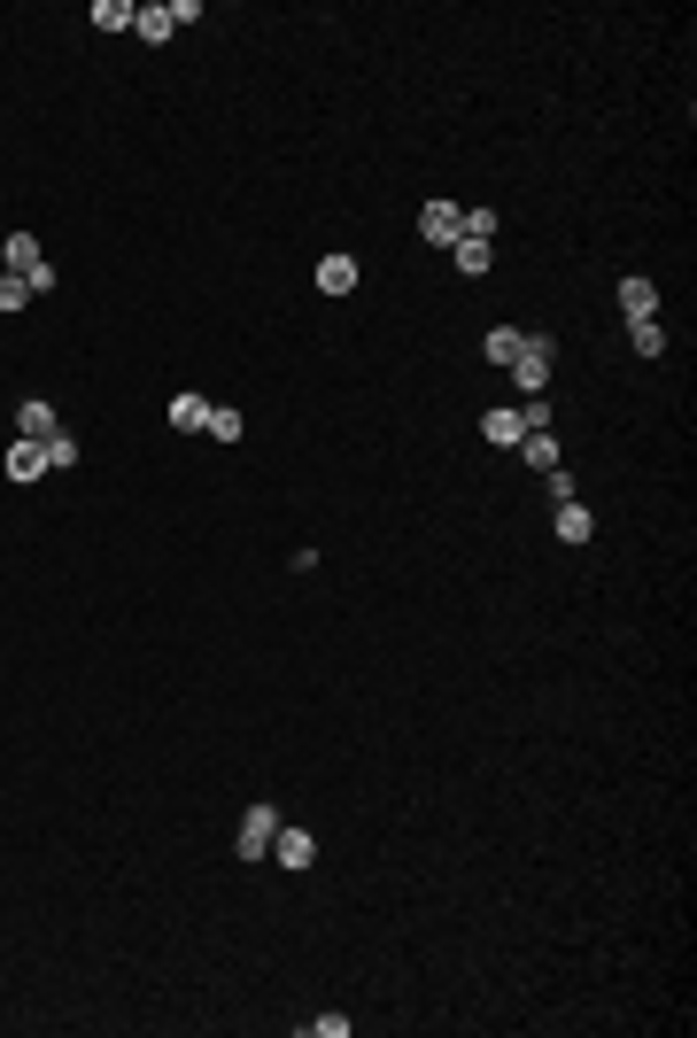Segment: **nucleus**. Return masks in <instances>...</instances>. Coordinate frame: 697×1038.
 I'll list each match as a JSON object with an SVG mask.
<instances>
[{
	"instance_id": "f257e3e1",
	"label": "nucleus",
	"mask_w": 697,
	"mask_h": 1038,
	"mask_svg": "<svg viewBox=\"0 0 697 1038\" xmlns=\"http://www.w3.org/2000/svg\"><path fill=\"white\" fill-rule=\"evenodd\" d=\"M551 373H558V365H551V341H543V333H528V341H519V357H511L519 396H543V388H551Z\"/></svg>"
},
{
	"instance_id": "f03ea898",
	"label": "nucleus",
	"mask_w": 697,
	"mask_h": 1038,
	"mask_svg": "<svg viewBox=\"0 0 697 1038\" xmlns=\"http://www.w3.org/2000/svg\"><path fill=\"white\" fill-rule=\"evenodd\" d=\"M272 837H280V806H248V814H240L233 852H240V860H264V852H272Z\"/></svg>"
},
{
	"instance_id": "7ed1b4c3",
	"label": "nucleus",
	"mask_w": 697,
	"mask_h": 1038,
	"mask_svg": "<svg viewBox=\"0 0 697 1038\" xmlns=\"http://www.w3.org/2000/svg\"><path fill=\"white\" fill-rule=\"evenodd\" d=\"M458 233H465V210H458V202H426V210H418V240H426V248H458Z\"/></svg>"
},
{
	"instance_id": "20e7f679",
	"label": "nucleus",
	"mask_w": 697,
	"mask_h": 1038,
	"mask_svg": "<svg viewBox=\"0 0 697 1038\" xmlns=\"http://www.w3.org/2000/svg\"><path fill=\"white\" fill-rule=\"evenodd\" d=\"M16 435H24V443H55V435H62V418H55L47 396H24V403H16Z\"/></svg>"
},
{
	"instance_id": "39448f33",
	"label": "nucleus",
	"mask_w": 697,
	"mask_h": 1038,
	"mask_svg": "<svg viewBox=\"0 0 697 1038\" xmlns=\"http://www.w3.org/2000/svg\"><path fill=\"white\" fill-rule=\"evenodd\" d=\"M621 318H628V326L659 318V287H651L643 272H621Z\"/></svg>"
},
{
	"instance_id": "423d86ee",
	"label": "nucleus",
	"mask_w": 697,
	"mask_h": 1038,
	"mask_svg": "<svg viewBox=\"0 0 697 1038\" xmlns=\"http://www.w3.org/2000/svg\"><path fill=\"white\" fill-rule=\"evenodd\" d=\"M272 860H280V869H295V876H303L310 860H318V837H310V829H287V822H280V837H272Z\"/></svg>"
},
{
	"instance_id": "0eeeda50",
	"label": "nucleus",
	"mask_w": 697,
	"mask_h": 1038,
	"mask_svg": "<svg viewBox=\"0 0 697 1038\" xmlns=\"http://www.w3.org/2000/svg\"><path fill=\"white\" fill-rule=\"evenodd\" d=\"M519 435H528V426H519V403H496V411L481 418V443H488V450H519Z\"/></svg>"
},
{
	"instance_id": "6e6552de",
	"label": "nucleus",
	"mask_w": 697,
	"mask_h": 1038,
	"mask_svg": "<svg viewBox=\"0 0 697 1038\" xmlns=\"http://www.w3.org/2000/svg\"><path fill=\"white\" fill-rule=\"evenodd\" d=\"M551 528H558V543H589L596 535V511L574 496V504H551Z\"/></svg>"
},
{
	"instance_id": "1a4fd4ad",
	"label": "nucleus",
	"mask_w": 697,
	"mask_h": 1038,
	"mask_svg": "<svg viewBox=\"0 0 697 1038\" xmlns=\"http://www.w3.org/2000/svg\"><path fill=\"white\" fill-rule=\"evenodd\" d=\"M357 280H365L357 256H341V248H333V256H318V287H326V295H349Z\"/></svg>"
},
{
	"instance_id": "9d476101",
	"label": "nucleus",
	"mask_w": 697,
	"mask_h": 1038,
	"mask_svg": "<svg viewBox=\"0 0 697 1038\" xmlns=\"http://www.w3.org/2000/svg\"><path fill=\"white\" fill-rule=\"evenodd\" d=\"M0 264H9L16 280H32V272L47 264V256H39V240H32V233H9V240H0Z\"/></svg>"
},
{
	"instance_id": "9b49d317",
	"label": "nucleus",
	"mask_w": 697,
	"mask_h": 1038,
	"mask_svg": "<svg viewBox=\"0 0 697 1038\" xmlns=\"http://www.w3.org/2000/svg\"><path fill=\"white\" fill-rule=\"evenodd\" d=\"M39 473H47V450H39V443H24V435H16V443H9V481H16V488H24V481H39Z\"/></svg>"
},
{
	"instance_id": "f8f14e48",
	"label": "nucleus",
	"mask_w": 697,
	"mask_h": 1038,
	"mask_svg": "<svg viewBox=\"0 0 697 1038\" xmlns=\"http://www.w3.org/2000/svg\"><path fill=\"white\" fill-rule=\"evenodd\" d=\"M519 341H528V333H519V326H488V333H481V357L511 373V357H519Z\"/></svg>"
},
{
	"instance_id": "ddd939ff",
	"label": "nucleus",
	"mask_w": 697,
	"mask_h": 1038,
	"mask_svg": "<svg viewBox=\"0 0 697 1038\" xmlns=\"http://www.w3.org/2000/svg\"><path fill=\"white\" fill-rule=\"evenodd\" d=\"M170 426H179V435H202L210 426V396H170Z\"/></svg>"
},
{
	"instance_id": "4468645a",
	"label": "nucleus",
	"mask_w": 697,
	"mask_h": 1038,
	"mask_svg": "<svg viewBox=\"0 0 697 1038\" xmlns=\"http://www.w3.org/2000/svg\"><path fill=\"white\" fill-rule=\"evenodd\" d=\"M450 256H458V272H465V280H481V272H488V256H496V240H473V233H458V248H450Z\"/></svg>"
},
{
	"instance_id": "2eb2a0df",
	"label": "nucleus",
	"mask_w": 697,
	"mask_h": 1038,
	"mask_svg": "<svg viewBox=\"0 0 697 1038\" xmlns=\"http://www.w3.org/2000/svg\"><path fill=\"white\" fill-rule=\"evenodd\" d=\"M519 458H528L535 473H558V435L543 426V435H519Z\"/></svg>"
},
{
	"instance_id": "dca6fc26",
	"label": "nucleus",
	"mask_w": 697,
	"mask_h": 1038,
	"mask_svg": "<svg viewBox=\"0 0 697 1038\" xmlns=\"http://www.w3.org/2000/svg\"><path fill=\"white\" fill-rule=\"evenodd\" d=\"M132 32H140L147 47H163L170 32H179V24H170V9H163V0H155V9H132Z\"/></svg>"
},
{
	"instance_id": "f3484780",
	"label": "nucleus",
	"mask_w": 697,
	"mask_h": 1038,
	"mask_svg": "<svg viewBox=\"0 0 697 1038\" xmlns=\"http://www.w3.org/2000/svg\"><path fill=\"white\" fill-rule=\"evenodd\" d=\"M202 435H210V443H240V435H248V426H240V411H225V403H210V426H202Z\"/></svg>"
},
{
	"instance_id": "a211bd4d",
	"label": "nucleus",
	"mask_w": 697,
	"mask_h": 1038,
	"mask_svg": "<svg viewBox=\"0 0 697 1038\" xmlns=\"http://www.w3.org/2000/svg\"><path fill=\"white\" fill-rule=\"evenodd\" d=\"M39 450H47V473H70V465H78V435H70V426H62L55 443H39Z\"/></svg>"
},
{
	"instance_id": "6ab92c4d",
	"label": "nucleus",
	"mask_w": 697,
	"mask_h": 1038,
	"mask_svg": "<svg viewBox=\"0 0 697 1038\" xmlns=\"http://www.w3.org/2000/svg\"><path fill=\"white\" fill-rule=\"evenodd\" d=\"M94 24L102 32H132V0H94Z\"/></svg>"
},
{
	"instance_id": "aec40b11",
	"label": "nucleus",
	"mask_w": 697,
	"mask_h": 1038,
	"mask_svg": "<svg viewBox=\"0 0 697 1038\" xmlns=\"http://www.w3.org/2000/svg\"><path fill=\"white\" fill-rule=\"evenodd\" d=\"M628 333H636L643 357H666V326H659V318H643V326H628Z\"/></svg>"
},
{
	"instance_id": "412c9836",
	"label": "nucleus",
	"mask_w": 697,
	"mask_h": 1038,
	"mask_svg": "<svg viewBox=\"0 0 697 1038\" xmlns=\"http://www.w3.org/2000/svg\"><path fill=\"white\" fill-rule=\"evenodd\" d=\"M32 303V287L16 280V272H0V318H9V310H24Z\"/></svg>"
},
{
	"instance_id": "4be33fe9",
	"label": "nucleus",
	"mask_w": 697,
	"mask_h": 1038,
	"mask_svg": "<svg viewBox=\"0 0 697 1038\" xmlns=\"http://www.w3.org/2000/svg\"><path fill=\"white\" fill-rule=\"evenodd\" d=\"M465 233H473V240H496V210H465Z\"/></svg>"
}]
</instances>
